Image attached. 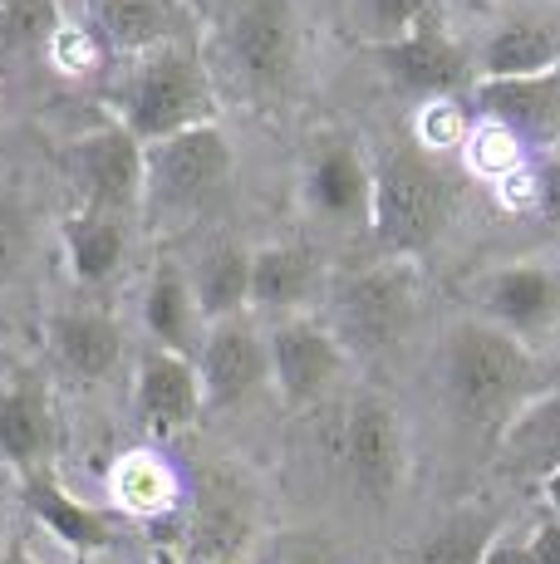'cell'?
Here are the masks:
<instances>
[{
    "instance_id": "cell-5",
    "label": "cell",
    "mask_w": 560,
    "mask_h": 564,
    "mask_svg": "<svg viewBox=\"0 0 560 564\" xmlns=\"http://www.w3.org/2000/svg\"><path fill=\"white\" fill-rule=\"evenodd\" d=\"M226 59L236 79L261 99L295 89L300 74V25L290 0H231L226 10Z\"/></svg>"
},
{
    "instance_id": "cell-9",
    "label": "cell",
    "mask_w": 560,
    "mask_h": 564,
    "mask_svg": "<svg viewBox=\"0 0 560 564\" xmlns=\"http://www.w3.org/2000/svg\"><path fill=\"white\" fill-rule=\"evenodd\" d=\"M305 202L320 221L340 226V231H369L374 221V162L364 148L344 133H320L305 153L300 172Z\"/></svg>"
},
{
    "instance_id": "cell-28",
    "label": "cell",
    "mask_w": 560,
    "mask_h": 564,
    "mask_svg": "<svg viewBox=\"0 0 560 564\" xmlns=\"http://www.w3.org/2000/svg\"><path fill=\"white\" fill-rule=\"evenodd\" d=\"M349 15L364 50H379L403 40L423 15H433V0H349Z\"/></svg>"
},
{
    "instance_id": "cell-21",
    "label": "cell",
    "mask_w": 560,
    "mask_h": 564,
    "mask_svg": "<svg viewBox=\"0 0 560 564\" xmlns=\"http://www.w3.org/2000/svg\"><path fill=\"white\" fill-rule=\"evenodd\" d=\"M89 15L99 35L123 54H148L182 40V6L177 0H89Z\"/></svg>"
},
{
    "instance_id": "cell-15",
    "label": "cell",
    "mask_w": 560,
    "mask_h": 564,
    "mask_svg": "<svg viewBox=\"0 0 560 564\" xmlns=\"http://www.w3.org/2000/svg\"><path fill=\"white\" fill-rule=\"evenodd\" d=\"M133 403H138V422H143L153 437H172V432L192 427L197 412L207 408L197 359H182V354H168V349H148L143 359H138Z\"/></svg>"
},
{
    "instance_id": "cell-22",
    "label": "cell",
    "mask_w": 560,
    "mask_h": 564,
    "mask_svg": "<svg viewBox=\"0 0 560 564\" xmlns=\"http://www.w3.org/2000/svg\"><path fill=\"white\" fill-rule=\"evenodd\" d=\"M20 496H25V506L35 511L40 525H45L55 540H64L69 550H104L118 540L109 516L84 506V501H74L50 471H30L25 486H20Z\"/></svg>"
},
{
    "instance_id": "cell-27",
    "label": "cell",
    "mask_w": 560,
    "mask_h": 564,
    "mask_svg": "<svg viewBox=\"0 0 560 564\" xmlns=\"http://www.w3.org/2000/svg\"><path fill=\"white\" fill-rule=\"evenodd\" d=\"M462 162H467L472 177L497 187L502 177H511L516 167H526V148L516 143L502 123H492V118H472V133H467V143H462Z\"/></svg>"
},
{
    "instance_id": "cell-6",
    "label": "cell",
    "mask_w": 560,
    "mask_h": 564,
    "mask_svg": "<svg viewBox=\"0 0 560 564\" xmlns=\"http://www.w3.org/2000/svg\"><path fill=\"white\" fill-rule=\"evenodd\" d=\"M231 138L222 133V123L143 148V206L148 212H197L231 182Z\"/></svg>"
},
{
    "instance_id": "cell-40",
    "label": "cell",
    "mask_w": 560,
    "mask_h": 564,
    "mask_svg": "<svg viewBox=\"0 0 560 564\" xmlns=\"http://www.w3.org/2000/svg\"><path fill=\"white\" fill-rule=\"evenodd\" d=\"M6 564H40V560H35V555H25V550H15V555H10Z\"/></svg>"
},
{
    "instance_id": "cell-26",
    "label": "cell",
    "mask_w": 560,
    "mask_h": 564,
    "mask_svg": "<svg viewBox=\"0 0 560 564\" xmlns=\"http://www.w3.org/2000/svg\"><path fill=\"white\" fill-rule=\"evenodd\" d=\"M497 535H502V520L492 506H482V501L457 506V511L423 540L418 564H482Z\"/></svg>"
},
{
    "instance_id": "cell-12",
    "label": "cell",
    "mask_w": 560,
    "mask_h": 564,
    "mask_svg": "<svg viewBox=\"0 0 560 564\" xmlns=\"http://www.w3.org/2000/svg\"><path fill=\"white\" fill-rule=\"evenodd\" d=\"M472 300H477V319L497 324L511 339H546L560 324V270L546 260H516L482 275Z\"/></svg>"
},
{
    "instance_id": "cell-14",
    "label": "cell",
    "mask_w": 560,
    "mask_h": 564,
    "mask_svg": "<svg viewBox=\"0 0 560 564\" xmlns=\"http://www.w3.org/2000/svg\"><path fill=\"white\" fill-rule=\"evenodd\" d=\"M197 373L207 403L231 408L241 398H251L261 383H271V349H266L261 329L246 314H236V319H222L207 329L197 354Z\"/></svg>"
},
{
    "instance_id": "cell-10",
    "label": "cell",
    "mask_w": 560,
    "mask_h": 564,
    "mask_svg": "<svg viewBox=\"0 0 560 564\" xmlns=\"http://www.w3.org/2000/svg\"><path fill=\"white\" fill-rule=\"evenodd\" d=\"M369 54H374V64L384 69V79H389L398 94L418 99V104L452 99L467 79L477 84V69H472L467 50L448 35V25L438 15H423L403 40L379 45Z\"/></svg>"
},
{
    "instance_id": "cell-7",
    "label": "cell",
    "mask_w": 560,
    "mask_h": 564,
    "mask_svg": "<svg viewBox=\"0 0 560 564\" xmlns=\"http://www.w3.org/2000/svg\"><path fill=\"white\" fill-rule=\"evenodd\" d=\"M340 466L349 476L354 496H364L369 506H389L398 496L408 471V442L389 398L364 393L349 403L340 432Z\"/></svg>"
},
{
    "instance_id": "cell-23",
    "label": "cell",
    "mask_w": 560,
    "mask_h": 564,
    "mask_svg": "<svg viewBox=\"0 0 560 564\" xmlns=\"http://www.w3.org/2000/svg\"><path fill=\"white\" fill-rule=\"evenodd\" d=\"M64 256H69V270L79 285L114 280V270L128 256V216L89 212V206L69 212L64 216Z\"/></svg>"
},
{
    "instance_id": "cell-31",
    "label": "cell",
    "mask_w": 560,
    "mask_h": 564,
    "mask_svg": "<svg viewBox=\"0 0 560 564\" xmlns=\"http://www.w3.org/2000/svg\"><path fill=\"white\" fill-rule=\"evenodd\" d=\"M30 251H35V226H30V212L15 197L0 192V285L25 275Z\"/></svg>"
},
{
    "instance_id": "cell-38",
    "label": "cell",
    "mask_w": 560,
    "mask_h": 564,
    "mask_svg": "<svg viewBox=\"0 0 560 564\" xmlns=\"http://www.w3.org/2000/svg\"><path fill=\"white\" fill-rule=\"evenodd\" d=\"M541 212L551 216V221H560V158L541 167Z\"/></svg>"
},
{
    "instance_id": "cell-1",
    "label": "cell",
    "mask_w": 560,
    "mask_h": 564,
    "mask_svg": "<svg viewBox=\"0 0 560 564\" xmlns=\"http://www.w3.org/2000/svg\"><path fill=\"white\" fill-rule=\"evenodd\" d=\"M114 123L128 128L143 148L217 123V84L197 45L172 40L163 50L138 54L114 89Z\"/></svg>"
},
{
    "instance_id": "cell-3",
    "label": "cell",
    "mask_w": 560,
    "mask_h": 564,
    "mask_svg": "<svg viewBox=\"0 0 560 564\" xmlns=\"http://www.w3.org/2000/svg\"><path fill=\"white\" fill-rule=\"evenodd\" d=\"M448 398L457 417L477 422V427L502 432L541 388H536V354L531 344L511 339L506 329L487 319H457L448 334Z\"/></svg>"
},
{
    "instance_id": "cell-35",
    "label": "cell",
    "mask_w": 560,
    "mask_h": 564,
    "mask_svg": "<svg viewBox=\"0 0 560 564\" xmlns=\"http://www.w3.org/2000/svg\"><path fill=\"white\" fill-rule=\"evenodd\" d=\"M271 564H340V560L320 535H286L271 550Z\"/></svg>"
},
{
    "instance_id": "cell-8",
    "label": "cell",
    "mask_w": 560,
    "mask_h": 564,
    "mask_svg": "<svg viewBox=\"0 0 560 564\" xmlns=\"http://www.w3.org/2000/svg\"><path fill=\"white\" fill-rule=\"evenodd\" d=\"M266 349H271V388L280 393L286 408H315L320 398H330V388L344 378L349 349L340 344V334L330 324L295 314V319H280L266 334Z\"/></svg>"
},
{
    "instance_id": "cell-17",
    "label": "cell",
    "mask_w": 560,
    "mask_h": 564,
    "mask_svg": "<svg viewBox=\"0 0 560 564\" xmlns=\"http://www.w3.org/2000/svg\"><path fill=\"white\" fill-rule=\"evenodd\" d=\"M497 471L541 486L560 471V388H546L497 432Z\"/></svg>"
},
{
    "instance_id": "cell-25",
    "label": "cell",
    "mask_w": 560,
    "mask_h": 564,
    "mask_svg": "<svg viewBox=\"0 0 560 564\" xmlns=\"http://www.w3.org/2000/svg\"><path fill=\"white\" fill-rule=\"evenodd\" d=\"M551 69H560V40L551 25H536V20L502 25L477 59V79H526V74Z\"/></svg>"
},
{
    "instance_id": "cell-32",
    "label": "cell",
    "mask_w": 560,
    "mask_h": 564,
    "mask_svg": "<svg viewBox=\"0 0 560 564\" xmlns=\"http://www.w3.org/2000/svg\"><path fill=\"white\" fill-rule=\"evenodd\" d=\"M413 143L423 148V153H433V158H443L452 153V148H462L467 143V133H472V118L462 113L452 99H433V104H423V113H418V128H413Z\"/></svg>"
},
{
    "instance_id": "cell-24",
    "label": "cell",
    "mask_w": 560,
    "mask_h": 564,
    "mask_svg": "<svg viewBox=\"0 0 560 564\" xmlns=\"http://www.w3.org/2000/svg\"><path fill=\"white\" fill-rule=\"evenodd\" d=\"M187 280H192V295H197V310H202V319H207V329L251 310V251H246V246H236V241L207 246Z\"/></svg>"
},
{
    "instance_id": "cell-19",
    "label": "cell",
    "mask_w": 560,
    "mask_h": 564,
    "mask_svg": "<svg viewBox=\"0 0 560 564\" xmlns=\"http://www.w3.org/2000/svg\"><path fill=\"white\" fill-rule=\"evenodd\" d=\"M315 295H320V260L310 246L280 241L251 251V310L295 319Z\"/></svg>"
},
{
    "instance_id": "cell-41",
    "label": "cell",
    "mask_w": 560,
    "mask_h": 564,
    "mask_svg": "<svg viewBox=\"0 0 560 564\" xmlns=\"http://www.w3.org/2000/svg\"><path fill=\"white\" fill-rule=\"evenodd\" d=\"M153 564H177V560H172L168 550H158V555H153Z\"/></svg>"
},
{
    "instance_id": "cell-11",
    "label": "cell",
    "mask_w": 560,
    "mask_h": 564,
    "mask_svg": "<svg viewBox=\"0 0 560 564\" xmlns=\"http://www.w3.org/2000/svg\"><path fill=\"white\" fill-rule=\"evenodd\" d=\"M69 177L79 187V206H89V212H143V143L128 128L109 123L99 133L74 138Z\"/></svg>"
},
{
    "instance_id": "cell-39",
    "label": "cell",
    "mask_w": 560,
    "mask_h": 564,
    "mask_svg": "<svg viewBox=\"0 0 560 564\" xmlns=\"http://www.w3.org/2000/svg\"><path fill=\"white\" fill-rule=\"evenodd\" d=\"M541 496H546V506H551V516H560V471L541 481Z\"/></svg>"
},
{
    "instance_id": "cell-42",
    "label": "cell",
    "mask_w": 560,
    "mask_h": 564,
    "mask_svg": "<svg viewBox=\"0 0 560 564\" xmlns=\"http://www.w3.org/2000/svg\"><path fill=\"white\" fill-rule=\"evenodd\" d=\"M472 6H497V0H472Z\"/></svg>"
},
{
    "instance_id": "cell-4",
    "label": "cell",
    "mask_w": 560,
    "mask_h": 564,
    "mask_svg": "<svg viewBox=\"0 0 560 564\" xmlns=\"http://www.w3.org/2000/svg\"><path fill=\"white\" fill-rule=\"evenodd\" d=\"M423 300V275L413 260H389L379 256L374 265H359L335 285V324L344 349L359 354H379L394 349L408 334Z\"/></svg>"
},
{
    "instance_id": "cell-29",
    "label": "cell",
    "mask_w": 560,
    "mask_h": 564,
    "mask_svg": "<svg viewBox=\"0 0 560 564\" xmlns=\"http://www.w3.org/2000/svg\"><path fill=\"white\" fill-rule=\"evenodd\" d=\"M60 35L55 0H0V45L6 50H35Z\"/></svg>"
},
{
    "instance_id": "cell-34",
    "label": "cell",
    "mask_w": 560,
    "mask_h": 564,
    "mask_svg": "<svg viewBox=\"0 0 560 564\" xmlns=\"http://www.w3.org/2000/svg\"><path fill=\"white\" fill-rule=\"evenodd\" d=\"M497 202L506 212H541V167H516L511 177L497 182Z\"/></svg>"
},
{
    "instance_id": "cell-13",
    "label": "cell",
    "mask_w": 560,
    "mask_h": 564,
    "mask_svg": "<svg viewBox=\"0 0 560 564\" xmlns=\"http://www.w3.org/2000/svg\"><path fill=\"white\" fill-rule=\"evenodd\" d=\"M477 118H492L521 148H560V69L526 79H477L472 84Z\"/></svg>"
},
{
    "instance_id": "cell-37",
    "label": "cell",
    "mask_w": 560,
    "mask_h": 564,
    "mask_svg": "<svg viewBox=\"0 0 560 564\" xmlns=\"http://www.w3.org/2000/svg\"><path fill=\"white\" fill-rule=\"evenodd\" d=\"M482 564H536L531 555V545L526 540H516V535H497L492 540V550H487V560Z\"/></svg>"
},
{
    "instance_id": "cell-18",
    "label": "cell",
    "mask_w": 560,
    "mask_h": 564,
    "mask_svg": "<svg viewBox=\"0 0 560 564\" xmlns=\"http://www.w3.org/2000/svg\"><path fill=\"white\" fill-rule=\"evenodd\" d=\"M143 324L153 334V349H168V354H182V359H197L202 354V339H207V319L197 310V295H192V280L182 265H163L153 270L143 290Z\"/></svg>"
},
{
    "instance_id": "cell-33",
    "label": "cell",
    "mask_w": 560,
    "mask_h": 564,
    "mask_svg": "<svg viewBox=\"0 0 560 564\" xmlns=\"http://www.w3.org/2000/svg\"><path fill=\"white\" fill-rule=\"evenodd\" d=\"M118 496L128 506H138V511H158V506L172 501V476L153 457H133L118 476Z\"/></svg>"
},
{
    "instance_id": "cell-20",
    "label": "cell",
    "mask_w": 560,
    "mask_h": 564,
    "mask_svg": "<svg viewBox=\"0 0 560 564\" xmlns=\"http://www.w3.org/2000/svg\"><path fill=\"white\" fill-rule=\"evenodd\" d=\"M50 349L74 378L99 383L123 359V329L104 310H64L50 319Z\"/></svg>"
},
{
    "instance_id": "cell-30",
    "label": "cell",
    "mask_w": 560,
    "mask_h": 564,
    "mask_svg": "<svg viewBox=\"0 0 560 564\" xmlns=\"http://www.w3.org/2000/svg\"><path fill=\"white\" fill-rule=\"evenodd\" d=\"M241 535H246L241 506L226 501V496H207L197 520H192V545H197L202 555H231V550L241 545Z\"/></svg>"
},
{
    "instance_id": "cell-36",
    "label": "cell",
    "mask_w": 560,
    "mask_h": 564,
    "mask_svg": "<svg viewBox=\"0 0 560 564\" xmlns=\"http://www.w3.org/2000/svg\"><path fill=\"white\" fill-rule=\"evenodd\" d=\"M526 545H531L536 564H560V516H546L541 525L526 535Z\"/></svg>"
},
{
    "instance_id": "cell-2",
    "label": "cell",
    "mask_w": 560,
    "mask_h": 564,
    "mask_svg": "<svg viewBox=\"0 0 560 564\" xmlns=\"http://www.w3.org/2000/svg\"><path fill=\"white\" fill-rule=\"evenodd\" d=\"M452 216H457V182L433 153H423L418 143H403L374 162L369 236L379 246V256L418 265L448 236Z\"/></svg>"
},
{
    "instance_id": "cell-16",
    "label": "cell",
    "mask_w": 560,
    "mask_h": 564,
    "mask_svg": "<svg viewBox=\"0 0 560 564\" xmlns=\"http://www.w3.org/2000/svg\"><path fill=\"white\" fill-rule=\"evenodd\" d=\"M60 447V422L50 408V393L35 378H15L0 388V462H10L20 476L45 471V462Z\"/></svg>"
}]
</instances>
